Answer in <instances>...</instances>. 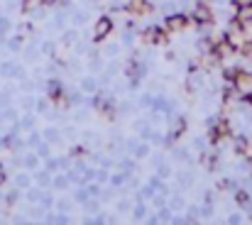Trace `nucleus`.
<instances>
[{"label":"nucleus","mask_w":252,"mask_h":225,"mask_svg":"<svg viewBox=\"0 0 252 225\" xmlns=\"http://www.w3.org/2000/svg\"><path fill=\"white\" fill-rule=\"evenodd\" d=\"M142 42L145 44H152V47H167L169 44V30L162 25H150L145 32H142Z\"/></svg>","instance_id":"nucleus-1"},{"label":"nucleus","mask_w":252,"mask_h":225,"mask_svg":"<svg viewBox=\"0 0 252 225\" xmlns=\"http://www.w3.org/2000/svg\"><path fill=\"white\" fill-rule=\"evenodd\" d=\"M191 20H193L198 27H211L213 20H216V15H213V10H211L208 2L198 0V2L193 5V10H191Z\"/></svg>","instance_id":"nucleus-2"},{"label":"nucleus","mask_w":252,"mask_h":225,"mask_svg":"<svg viewBox=\"0 0 252 225\" xmlns=\"http://www.w3.org/2000/svg\"><path fill=\"white\" fill-rule=\"evenodd\" d=\"M230 135H233V130H230V123H228L225 118L211 120V130H208V140H211V145H218L220 140H225V137H230Z\"/></svg>","instance_id":"nucleus-3"},{"label":"nucleus","mask_w":252,"mask_h":225,"mask_svg":"<svg viewBox=\"0 0 252 225\" xmlns=\"http://www.w3.org/2000/svg\"><path fill=\"white\" fill-rule=\"evenodd\" d=\"M110 32H113V20H110V15H100V17L95 20V25H93V39L100 42V39H105Z\"/></svg>","instance_id":"nucleus-4"},{"label":"nucleus","mask_w":252,"mask_h":225,"mask_svg":"<svg viewBox=\"0 0 252 225\" xmlns=\"http://www.w3.org/2000/svg\"><path fill=\"white\" fill-rule=\"evenodd\" d=\"M189 15H184V12H174V15H169L167 20H164V27H167L169 32H181V30H186V25H189Z\"/></svg>","instance_id":"nucleus-5"},{"label":"nucleus","mask_w":252,"mask_h":225,"mask_svg":"<svg viewBox=\"0 0 252 225\" xmlns=\"http://www.w3.org/2000/svg\"><path fill=\"white\" fill-rule=\"evenodd\" d=\"M235 20L240 22V25H252V0H245V2H240L238 5V12H235Z\"/></svg>","instance_id":"nucleus-6"},{"label":"nucleus","mask_w":252,"mask_h":225,"mask_svg":"<svg viewBox=\"0 0 252 225\" xmlns=\"http://www.w3.org/2000/svg\"><path fill=\"white\" fill-rule=\"evenodd\" d=\"M125 10L140 17V15H147V12H152V5H150L147 0H127V5H125Z\"/></svg>","instance_id":"nucleus-7"},{"label":"nucleus","mask_w":252,"mask_h":225,"mask_svg":"<svg viewBox=\"0 0 252 225\" xmlns=\"http://www.w3.org/2000/svg\"><path fill=\"white\" fill-rule=\"evenodd\" d=\"M186 132V118H179L176 123H174V128H171V135H169V142H174L176 137H181Z\"/></svg>","instance_id":"nucleus-8"},{"label":"nucleus","mask_w":252,"mask_h":225,"mask_svg":"<svg viewBox=\"0 0 252 225\" xmlns=\"http://www.w3.org/2000/svg\"><path fill=\"white\" fill-rule=\"evenodd\" d=\"M235 152L243 154V157H252V145L245 137H235Z\"/></svg>","instance_id":"nucleus-9"},{"label":"nucleus","mask_w":252,"mask_h":225,"mask_svg":"<svg viewBox=\"0 0 252 225\" xmlns=\"http://www.w3.org/2000/svg\"><path fill=\"white\" fill-rule=\"evenodd\" d=\"M47 93H49V98H52V100H59V98L64 96V86H62L59 81H49V88H47Z\"/></svg>","instance_id":"nucleus-10"},{"label":"nucleus","mask_w":252,"mask_h":225,"mask_svg":"<svg viewBox=\"0 0 252 225\" xmlns=\"http://www.w3.org/2000/svg\"><path fill=\"white\" fill-rule=\"evenodd\" d=\"M235 201H238V206H248L250 203V193L240 189V191H235Z\"/></svg>","instance_id":"nucleus-11"},{"label":"nucleus","mask_w":252,"mask_h":225,"mask_svg":"<svg viewBox=\"0 0 252 225\" xmlns=\"http://www.w3.org/2000/svg\"><path fill=\"white\" fill-rule=\"evenodd\" d=\"M34 5H42V2H39V0H20V10H22V12H32Z\"/></svg>","instance_id":"nucleus-12"},{"label":"nucleus","mask_w":252,"mask_h":225,"mask_svg":"<svg viewBox=\"0 0 252 225\" xmlns=\"http://www.w3.org/2000/svg\"><path fill=\"white\" fill-rule=\"evenodd\" d=\"M238 52H240L243 57H248V59H252V39H250V42H243Z\"/></svg>","instance_id":"nucleus-13"},{"label":"nucleus","mask_w":252,"mask_h":225,"mask_svg":"<svg viewBox=\"0 0 252 225\" xmlns=\"http://www.w3.org/2000/svg\"><path fill=\"white\" fill-rule=\"evenodd\" d=\"M7 181V174H5V169H2V164H0V186Z\"/></svg>","instance_id":"nucleus-14"},{"label":"nucleus","mask_w":252,"mask_h":225,"mask_svg":"<svg viewBox=\"0 0 252 225\" xmlns=\"http://www.w3.org/2000/svg\"><path fill=\"white\" fill-rule=\"evenodd\" d=\"M39 2H42V5H44V7H52V5H57V2H59V0H39Z\"/></svg>","instance_id":"nucleus-15"},{"label":"nucleus","mask_w":252,"mask_h":225,"mask_svg":"<svg viewBox=\"0 0 252 225\" xmlns=\"http://www.w3.org/2000/svg\"><path fill=\"white\" fill-rule=\"evenodd\" d=\"M243 100H245V103L252 108V91H250V93H245V98H243Z\"/></svg>","instance_id":"nucleus-16"},{"label":"nucleus","mask_w":252,"mask_h":225,"mask_svg":"<svg viewBox=\"0 0 252 225\" xmlns=\"http://www.w3.org/2000/svg\"><path fill=\"white\" fill-rule=\"evenodd\" d=\"M135 216H137V218H142V216H145V208H142V206H140V208H135Z\"/></svg>","instance_id":"nucleus-17"}]
</instances>
